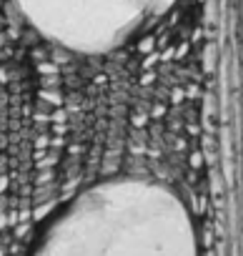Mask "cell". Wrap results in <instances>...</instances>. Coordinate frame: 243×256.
Segmentation results:
<instances>
[{"label":"cell","mask_w":243,"mask_h":256,"mask_svg":"<svg viewBox=\"0 0 243 256\" xmlns=\"http://www.w3.org/2000/svg\"><path fill=\"white\" fill-rule=\"evenodd\" d=\"M35 256H196V231L173 191L110 181L70 204Z\"/></svg>","instance_id":"6da1fadb"},{"label":"cell","mask_w":243,"mask_h":256,"mask_svg":"<svg viewBox=\"0 0 243 256\" xmlns=\"http://www.w3.org/2000/svg\"><path fill=\"white\" fill-rule=\"evenodd\" d=\"M176 0H15L28 23L75 53H108Z\"/></svg>","instance_id":"7a4b0ae2"}]
</instances>
